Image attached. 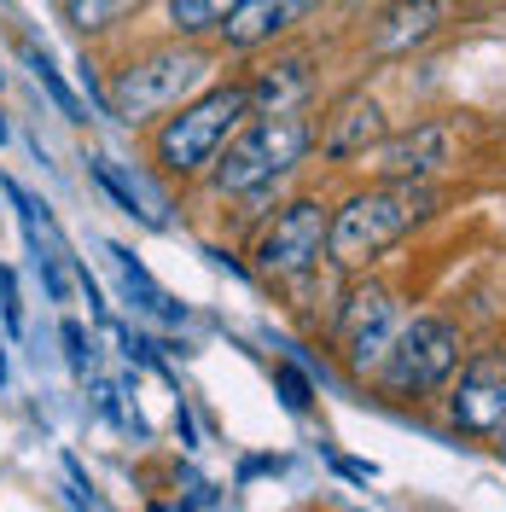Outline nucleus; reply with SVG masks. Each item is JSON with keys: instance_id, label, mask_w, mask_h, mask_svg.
I'll list each match as a JSON object with an SVG mask.
<instances>
[{"instance_id": "1", "label": "nucleus", "mask_w": 506, "mask_h": 512, "mask_svg": "<svg viewBox=\"0 0 506 512\" xmlns=\"http://www.w3.org/2000/svg\"><path fill=\"white\" fill-rule=\"evenodd\" d=\"M443 204V192L431 181H373V187L349 192L332 210V239H326V262H338L344 274L373 268L390 245H402L419 222H431Z\"/></svg>"}, {"instance_id": "2", "label": "nucleus", "mask_w": 506, "mask_h": 512, "mask_svg": "<svg viewBox=\"0 0 506 512\" xmlns=\"http://www.w3.org/2000/svg\"><path fill=\"white\" fill-rule=\"evenodd\" d=\"M256 117L251 82H216L204 94H192L187 105H175L152 134V163L169 181H192L222 158V146Z\"/></svg>"}, {"instance_id": "3", "label": "nucleus", "mask_w": 506, "mask_h": 512, "mask_svg": "<svg viewBox=\"0 0 506 512\" xmlns=\"http://www.w3.org/2000/svg\"><path fill=\"white\" fill-rule=\"evenodd\" d=\"M210 47H198V35H175V41H158V47H146V53H134V59L111 76V117L128 128L152 123V117H169L175 105H187L192 94H204L210 88Z\"/></svg>"}, {"instance_id": "4", "label": "nucleus", "mask_w": 506, "mask_h": 512, "mask_svg": "<svg viewBox=\"0 0 506 512\" xmlns=\"http://www.w3.org/2000/svg\"><path fill=\"white\" fill-rule=\"evenodd\" d=\"M315 152V123L303 111H274V117H251L233 140L222 146V158L210 163L216 192H268L274 181H285L297 163Z\"/></svg>"}, {"instance_id": "5", "label": "nucleus", "mask_w": 506, "mask_h": 512, "mask_svg": "<svg viewBox=\"0 0 506 512\" xmlns=\"http://www.w3.org/2000/svg\"><path fill=\"white\" fill-rule=\"evenodd\" d=\"M460 326L448 315H413L402 320V332H396V344L384 350L379 361V390L384 396H396V402H425V396H437L448 379H454V367H460Z\"/></svg>"}, {"instance_id": "6", "label": "nucleus", "mask_w": 506, "mask_h": 512, "mask_svg": "<svg viewBox=\"0 0 506 512\" xmlns=\"http://www.w3.org/2000/svg\"><path fill=\"white\" fill-rule=\"evenodd\" d=\"M326 239H332V204L326 198H291L274 210V222L262 227L256 239V268L274 274V280H297L309 274L320 256H326Z\"/></svg>"}, {"instance_id": "7", "label": "nucleus", "mask_w": 506, "mask_h": 512, "mask_svg": "<svg viewBox=\"0 0 506 512\" xmlns=\"http://www.w3.org/2000/svg\"><path fill=\"white\" fill-rule=\"evenodd\" d=\"M402 332V303L396 291L379 280H355L338 303V350H344L349 373H379L384 350L396 344Z\"/></svg>"}, {"instance_id": "8", "label": "nucleus", "mask_w": 506, "mask_h": 512, "mask_svg": "<svg viewBox=\"0 0 506 512\" xmlns=\"http://www.w3.org/2000/svg\"><path fill=\"white\" fill-rule=\"evenodd\" d=\"M448 425L466 437H501L506 431V350H477L443 384Z\"/></svg>"}, {"instance_id": "9", "label": "nucleus", "mask_w": 506, "mask_h": 512, "mask_svg": "<svg viewBox=\"0 0 506 512\" xmlns=\"http://www.w3.org/2000/svg\"><path fill=\"white\" fill-rule=\"evenodd\" d=\"M454 152H460L454 123L425 117V123L402 128V134H384L367 158H373V175L379 181H437L448 163H454Z\"/></svg>"}, {"instance_id": "10", "label": "nucleus", "mask_w": 506, "mask_h": 512, "mask_svg": "<svg viewBox=\"0 0 506 512\" xmlns=\"http://www.w3.org/2000/svg\"><path fill=\"white\" fill-rule=\"evenodd\" d=\"M384 134H390V117H384V105L367 94V88H349V94H344V99H332V111L320 117L315 146H320V158L349 163V158H367V152L379 146Z\"/></svg>"}, {"instance_id": "11", "label": "nucleus", "mask_w": 506, "mask_h": 512, "mask_svg": "<svg viewBox=\"0 0 506 512\" xmlns=\"http://www.w3.org/2000/svg\"><path fill=\"white\" fill-rule=\"evenodd\" d=\"M454 12H460V0H390L367 24V53L373 59H402L413 47H425L431 35H443Z\"/></svg>"}, {"instance_id": "12", "label": "nucleus", "mask_w": 506, "mask_h": 512, "mask_svg": "<svg viewBox=\"0 0 506 512\" xmlns=\"http://www.w3.org/2000/svg\"><path fill=\"white\" fill-rule=\"evenodd\" d=\"M320 6H326V0H245V6L227 12V24L216 35H222L227 53H256V47L291 35L297 24H309Z\"/></svg>"}, {"instance_id": "13", "label": "nucleus", "mask_w": 506, "mask_h": 512, "mask_svg": "<svg viewBox=\"0 0 506 512\" xmlns=\"http://www.w3.org/2000/svg\"><path fill=\"white\" fill-rule=\"evenodd\" d=\"M315 94V76L303 53H280L251 76V105L256 117H274V111H303V99Z\"/></svg>"}, {"instance_id": "14", "label": "nucleus", "mask_w": 506, "mask_h": 512, "mask_svg": "<svg viewBox=\"0 0 506 512\" xmlns=\"http://www.w3.org/2000/svg\"><path fill=\"white\" fill-rule=\"evenodd\" d=\"M233 6H245V0H169V24H175V35H210L227 24Z\"/></svg>"}, {"instance_id": "15", "label": "nucleus", "mask_w": 506, "mask_h": 512, "mask_svg": "<svg viewBox=\"0 0 506 512\" xmlns=\"http://www.w3.org/2000/svg\"><path fill=\"white\" fill-rule=\"evenodd\" d=\"M64 6V24H76V30H111V24H123L128 12H140L146 0H59Z\"/></svg>"}, {"instance_id": "16", "label": "nucleus", "mask_w": 506, "mask_h": 512, "mask_svg": "<svg viewBox=\"0 0 506 512\" xmlns=\"http://www.w3.org/2000/svg\"><path fill=\"white\" fill-rule=\"evenodd\" d=\"M24 59H30L35 82H41V88H47V94H53V105H59L64 117H70V123H82V117H88V111H82V105H76V94H70V88H64V76H59V70H53V59H47V53H41V47H35V41H24Z\"/></svg>"}, {"instance_id": "17", "label": "nucleus", "mask_w": 506, "mask_h": 512, "mask_svg": "<svg viewBox=\"0 0 506 512\" xmlns=\"http://www.w3.org/2000/svg\"><path fill=\"white\" fill-rule=\"evenodd\" d=\"M94 181H99L105 192H111V198H117V210H123V216H140V222H158V216H152V210L140 204V192L128 187L123 175H117V163H111V158H94Z\"/></svg>"}, {"instance_id": "18", "label": "nucleus", "mask_w": 506, "mask_h": 512, "mask_svg": "<svg viewBox=\"0 0 506 512\" xmlns=\"http://www.w3.org/2000/svg\"><path fill=\"white\" fill-rule=\"evenodd\" d=\"M274 384H280V402L291 408V414H309V402H315V384L303 379V367L280 361V367H274Z\"/></svg>"}, {"instance_id": "19", "label": "nucleus", "mask_w": 506, "mask_h": 512, "mask_svg": "<svg viewBox=\"0 0 506 512\" xmlns=\"http://www.w3.org/2000/svg\"><path fill=\"white\" fill-rule=\"evenodd\" d=\"M0 315H6V332H24V303H18V274L0 268Z\"/></svg>"}, {"instance_id": "20", "label": "nucleus", "mask_w": 506, "mask_h": 512, "mask_svg": "<svg viewBox=\"0 0 506 512\" xmlns=\"http://www.w3.org/2000/svg\"><path fill=\"white\" fill-rule=\"evenodd\" d=\"M64 350H70V373L88 379V332H82L76 320H64Z\"/></svg>"}, {"instance_id": "21", "label": "nucleus", "mask_w": 506, "mask_h": 512, "mask_svg": "<svg viewBox=\"0 0 506 512\" xmlns=\"http://www.w3.org/2000/svg\"><path fill=\"white\" fill-rule=\"evenodd\" d=\"M495 448H501V454H506V431H501V437H495Z\"/></svg>"}, {"instance_id": "22", "label": "nucleus", "mask_w": 506, "mask_h": 512, "mask_svg": "<svg viewBox=\"0 0 506 512\" xmlns=\"http://www.w3.org/2000/svg\"><path fill=\"white\" fill-rule=\"evenodd\" d=\"M0 140H6V123H0Z\"/></svg>"}]
</instances>
